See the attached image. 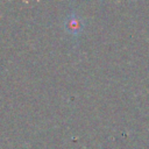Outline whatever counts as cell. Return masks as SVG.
I'll use <instances>...</instances> for the list:
<instances>
[{
  "mask_svg": "<svg viewBox=\"0 0 149 149\" xmlns=\"http://www.w3.org/2000/svg\"><path fill=\"white\" fill-rule=\"evenodd\" d=\"M66 30H69L72 34H77L81 30V20L77 17L76 15H72L68 17L66 20Z\"/></svg>",
  "mask_w": 149,
  "mask_h": 149,
  "instance_id": "obj_1",
  "label": "cell"
}]
</instances>
